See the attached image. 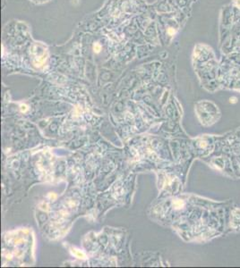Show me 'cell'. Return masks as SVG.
I'll return each mask as SVG.
<instances>
[{"label": "cell", "mask_w": 240, "mask_h": 268, "mask_svg": "<svg viewBox=\"0 0 240 268\" xmlns=\"http://www.w3.org/2000/svg\"><path fill=\"white\" fill-rule=\"evenodd\" d=\"M96 50V52L98 53V52H100V50H101V46L99 45V44H95L94 45V51Z\"/></svg>", "instance_id": "6da1fadb"}]
</instances>
